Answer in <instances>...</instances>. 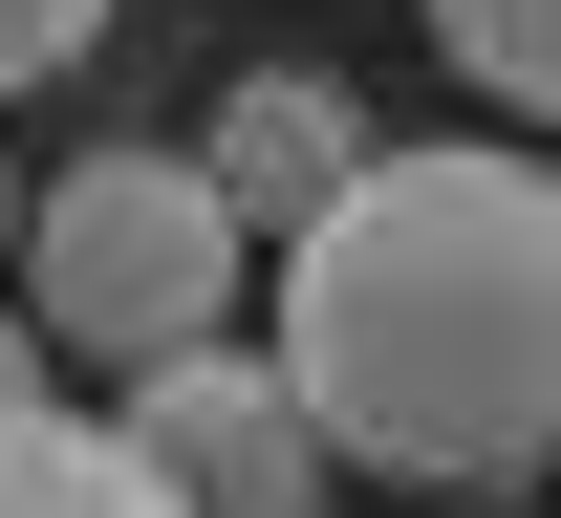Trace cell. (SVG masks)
<instances>
[{"label":"cell","instance_id":"6da1fadb","mask_svg":"<svg viewBox=\"0 0 561 518\" xmlns=\"http://www.w3.org/2000/svg\"><path fill=\"white\" fill-rule=\"evenodd\" d=\"M280 281V389L346 475L411 497H518L561 475V173L540 151H367L302 238H260Z\"/></svg>","mask_w":561,"mask_h":518},{"label":"cell","instance_id":"7a4b0ae2","mask_svg":"<svg viewBox=\"0 0 561 518\" xmlns=\"http://www.w3.org/2000/svg\"><path fill=\"white\" fill-rule=\"evenodd\" d=\"M238 281H260V217L216 195L195 151H66V173L22 195V238H0L22 346H44V368H108V389L173 368V346H216Z\"/></svg>","mask_w":561,"mask_h":518},{"label":"cell","instance_id":"3957f363","mask_svg":"<svg viewBox=\"0 0 561 518\" xmlns=\"http://www.w3.org/2000/svg\"><path fill=\"white\" fill-rule=\"evenodd\" d=\"M108 433L151 453V497H173V518H324V475H346V453L302 433L280 346H238V324L173 346V368H130V389H108Z\"/></svg>","mask_w":561,"mask_h":518},{"label":"cell","instance_id":"277c9868","mask_svg":"<svg viewBox=\"0 0 561 518\" xmlns=\"http://www.w3.org/2000/svg\"><path fill=\"white\" fill-rule=\"evenodd\" d=\"M367 151H389V130H367V108H346L324 66H260L238 108H216V151H195V173H216V195H238L260 238H302V217H324V195L367 173Z\"/></svg>","mask_w":561,"mask_h":518},{"label":"cell","instance_id":"5b68a950","mask_svg":"<svg viewBox=\"0 0 561 518\" xmlns=\"http://www.w3.org/2000/svg\"><path fill=\"white\" fill-rule=\"evenodd\" d=\"M0 518H173L151 497V453L108 411H44V389H0Z\"/></svg>","mask_w":561,"mask_h":518},{"label":"cell","instance_id":"8992f818","mask_svg":"<svg viewBox=\"0 0 561 518\" xmlns=\"http://www.w3.org/2000/svg\"><path fill=\"white\" fill-rule=\"evenodd\" d=\"M432 44H454V87H496L518 130H561V0H432Z\"/></svg>","mask_w":561,"mask_h":518},{"label":"cell","instance_id":"52a82bcc","mask_svg":"<svg viewBox=\"0 0 561 518\" xmlns=\"http://www.w3.org/2000/svg\"><path fill=\"white\" fill-rule=\"evenodd\" d=\"M87 44H108V0H0V87H66Z\"/></svg>","mask_w":561,"mask_h":518},{"label":"cell","instance_id":"ba28073f","mask_svg":"<svg viewBox=\"0 0 561 518\" xmlns=\"http://www.w3.org/2000/svg\"><path fill=\"white\" fill-rule=\"evenodd\" d=\"M0 238H22V173H0Z\"/></svg>","mask_w":561,"mask_h":518},{"label":"cell","instance_id":"9c48e42d","mask_svg":"<svg viewBox=\"0 0 561 518\" xmlns=\"http://www.w3.org/2000/svg\"><path fill=\"white\" fill-rule=\"evenodd\" d=\"M454 518H496V497H454Z\"/></svg>","mask_w":561,"mask_h":518}]
</instances>
